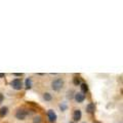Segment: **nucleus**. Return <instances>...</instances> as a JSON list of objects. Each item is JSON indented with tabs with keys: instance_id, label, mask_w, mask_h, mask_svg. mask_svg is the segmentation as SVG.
Instances as JSON below:
<instances>
[{
	"instance_id": "ddd939ff",
	"label": "nucleus",
	"mask_w": 123,
	"mask_h": 123,
	"mask_svg": "<svg viewBox=\"0 0 123 123\" xmlns=\"http://www.w3.org/2000/svg\"><path fill=\"white\" fill-rule=\"evenodd\" d=\"M82 83V81H81V78L80 77H74L73 78V84H74L75 86H80V84Z\"/></svg>"
},
{
	"instance_id": "6ab92c4d",
	"label": "nucleus",
	"mask_w": 123,
	"mask_h": 123,
	"mask_svg": "<svg viewBox=\"0 0 123 123\" xmlns=\"http://www.w3.org/2000/svg\"><path fill=\"white\" fill-rule=\"evenodd\" d=\"M69 123H75L74 121H70V122H69Z\"/></svg>"
},
{
	"instance_id": "dca6fc26",
	"label": "nucleus",
	"mask_w": 123,
	"mask_h": 123,
	"mask_svg": "<svg viewBox=\"0 0 123 123\" xmlns=\"http://www.w3.org/2000/svg\"><path fill=\"white\" fill-rule=\"evenodd\" d=\"M14 77H22L23 75H24V74H23V73H13V74H12Z\"/></svg>"
},
{
	"instance_id": "f3484780",
	"label": "nucleus",
	"mask_w": 123,
	"mask_h": 123,
	"mask_svg": "<svg viewBox=\"0 0 123 123\" xmlns=\"http://www.w3.org/2000/svg\"><path fill=\"white\" fill-rule=\"evenodd\" d=\"M3 101H4V95H3L2 93H0V105L3 103Z\"/></svg>"
},
{
	"instance_id": "4468645a",
	"label": "nucleus",
	"mask_w": 123,
	"mask_h": 123,
	"mask_svg": "<svg viewBox=\"0 0 123 123\" xmlns=\"http://www.w3.org/2000/svg\"><path fill=\"white\" fill-rule=\"evenodd\" d=\"M32 122L33 123H42V117L40 116V115H36V116L33 117Z\"/></svg>"
},
{
	"instance_id": "20e7f679",
	"label": "nucleus",
	"mask_w": 123,
	"mask_h": 123,
	"mask_svg": "<svg viewBox=\"0 0 123 123\" xmlns=\"http://www.w3.org/2000/svg\"><path fill=\"white\" fill-rule=\"evenodd\" d=\"M74 101L77 103V104H82L84 103V101H85V98H86V95L85 94H83L81 91H77L74 93Z\"/></svg>"
},
{
	"instance_id": "6e6552de",
	"label": "nucleus",
	"mask_w": 123,
	"mask_h": 123,
	"mask_svg": "<svg viewBox=\"0 0 123 123\" xmlns=\"http://www.w3.org/2000/svg\"><path fill=\"white\" fill-rule=\"evenodd\" d=\"M33 86V81H32V78L31 77H28V78H26L25 79V81H24V88L26 90H29L31 89Z\"/></svg>"
},
{
	"instance_id": "423d86ee",
	"label": "nucleus",
	"mask_w": 123,
	"mask_h": 123,
	"mask_svg": "<svg viewBox=\"0 0 123 123\" xmlns=\"http://www.w3.org/2000/svg\"><path fill=\"white\" fill-rule=\"evenodd\" d=\"M72 121H74L75 123H77L78 121H80L82 119V112L80 109H75L73 111V114H72Z\"/></svg>"
},
{
	"instance_id": "7ed1b4c3",
	"label": "nucleus",
	"mask_w": 123,
	"mask_h": 123,
	"mask_svg": "<svg viewBox=\"0 0 123 123\" xmlns=\"http://www.w3.org/2000/svg\"><path fill=\"white\" fill-rule=\"evenodd\" d=\"M28 115H30L29 110L25 109V108H20L15 111L14 117L18 119V120H25V119L28 117Z\"/></svg>"
},
{
	"instance_id": "9b49d317",
	"label": "nucleus",
	"mask_w": 123,
	"mask_h": 123,
	"mask_svg": "<svg viewBox=\"0 0 123 123\" xmlns=\"http://www.w3.org/2000/svg\"><path fill=\"white\" fill-rule=\"evenodd\" d=\"M42 98H43L45 102H51L53 97L50 92H44V93L42 94Z\"/></svg>"
},
{
	"instance_id": "a211bd4d",
	"label": "nucleus",
	"mask_w": 123,
	"mask_h": 123,
	"mask_svg": "<svg viewBox=\"0 0 123 123\" xmlns=\"http://www.w3.org/2000/svg\"><path fill=\"white\" fill-rule=\"evenodd\" d=\"M4 77H5V74H4V73H0V79L4 78Z\"/></svg>"
},
{
	"instance_id": "f8f14e48",
	"label": "nucleus",
	"mask_w": 123,
	"mask_h": 123,
	"mask_svg": "<svg viewBox=\"0 0 123 123\" xmlns=\"http://www.w3.org/2000/svg\"><path fill=\"white\" fill-rule=\"evenodd\" d=\"M59 108H60V110L62 111V112H66V111L68 110V104L66 102H62L59 105Z\"/></svg>"
},
{
	"instance_id": "aec40b11",
	"label": "nucleus",
	"mask_w": 123,
	"mask_h": 123,
	"mask_svg": "<svg viewBox=\"0 0 123 123\" xmlns=\"http://www.w3.org/2000/svg\"><path fill=\"white\" fill-rule=\"evenodd\" d=\"M92 123H99V122H98V121H94V122H92Z\"/></svg>"
},
{
	"instance_id": "f03ea898",
	"label": "nucleus",
	"mask_w": 123,
	"mask_h": 123,
	"mask_svg": "<svg viewBox=\"0 0 123 123\" xmlns=\"http://www.w3.org/2000/svg\"><path fill=\"white\" fill-rule=\"evenodd\" d=\"M9 85L14 90H22L24 88V81L22 78H14L9 82Z\"/></svg>"
},
{
	"instance_id": "39448f33",
	"label": "nucleus",
	"mask_w": 123,
	"mask_h": 123,
	"mask_svg": "<svg viewBox=\"0 0 123 123\" xmlns=\"http://www.w3.org/2000/svg\"><path fill=\"white\" fill-rule=\"evenodd\" d=\"M47 119H48V121L50 122V123H55L56 122V120H57V115H56L55 110L49 109L47 111Z\"/></svg>"
},
{
	"instance_id": "412c9836",
	"label": "nucleus",
	"mask_w": 123,
	"mask_h": 123,
	"mask_svg": "<svg viewBox=\"0 0 123 123\" xmlns=\"http://www.w3.org/2000/svg\"><path fill=\"white\" fill-rule=\"evenodd\" d=\"M81 123H87V122H81Z\"/></svg>"
},
{
	"instance_id": "2eb2a0df",
	"label": "nucleus",
	"mask_w": 123,
	"mask_h": 123,
	"mask_svg": "<svg viewBox=\"0 0 123 123\" xmlns=\"http://www.w3.org/2000/svg\"><path fill=\"white\" fill-rule=\"evenodd\" d=\"M74 93H75V92L73 91V90H69L67 92V98L68 99H72L73 98H74Z\"/></svg>"
},
{
	"instance_id": "9d476101",
	"label": "nucleus",
	"mask_w": 123,
	"mask_h": 123,
	"mask_svg": "<svg viewBox=\"0 0 123 123\" xmlns=\"http://www.w3.org/2000/svg\"><path fill=\"white\" fill-rule=\"evenodd\" d=\"M80 91L82 92L83 94H86L88 91H89V87H88V84L85 83V82H82L81 84H80Z\"/></svg>"
},
{
	"instance_id": "0eeeda50",
	"label": "nucleus",
	"mask_w": 123,
	"mask_h": 123,
	"mask_svg": "<svg viewBox=\"0 0 123 123\" xmlns=\"http://www.w3.org/2000/svg\"><path fill=\"white\" fill-rule=\"evenodd\" d=\"M85 110H86V113H88V114H94V112H95V104L94 103H88L86 105Z\"/></svg>"
},
{
	"instance_id": "1a4fd4ad",
	"label": "nucleus",
	"mask_w": 123,
	"mask_h": 123,
	"mask_svg": "<svg viewBox=\"0 0 123 123\" xmlns=\"http://www.w3.org/2000/svg\"><path fill=\"white\" fill-rule=\"evenodd\" d=\"M9 112V109H8V107H6V106H3L0 108V117L1 118H4L7 116V114H8Z\"/></svg>"
},
{
	"instance_id": "f257e3e1",
	"label": "nucleus",
	"mask_w": 123,
	"mask_h": 123,
	"mask_svg": "<svg viewBox=\"0 0 123 123\" xmlns=\"http://www.w3.org/2000/svg\"><path fill=\"white\" fill-rule=\"evenodd\" d=\"M64 85H65V80H64V78H62V77H57V78L53 79L50 83L51 89L55 92L61 91L64 88Z\"/></svg>"
}]
</instances>
